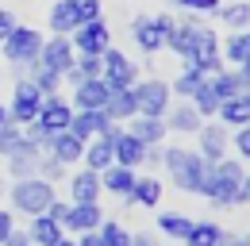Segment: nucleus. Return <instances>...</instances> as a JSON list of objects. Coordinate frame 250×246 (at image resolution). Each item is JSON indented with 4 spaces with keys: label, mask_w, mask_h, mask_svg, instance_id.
I'll use <instances>...</instances> for the list:
<instances>
[{
    "label": "nucleus",
    "mask_w": 250,
    "mask_h": 246,
    "mask_svg": "<svg viewBox=\"0 0 250 246\" xmlns=\"http://www.w3.org/2000/svg\"><path fill=\"white\" fill-rule=\"evenodd\" d=\"M50 158H58L62 165H73V162H81V154H85V143L77 139V135H69V131H58V135H50V146H46Z\"/></svg>",
    "instance_id": "nucleus-24"
},
{
    "label": "nucleus",
    "mask_w": 250,
    "mask_h": 246,
    "mask_svg": "<svg viewBox=\"0 0 250 246\" xmlns=\"http://www.w3.org/2000/svg\"><path fill=\"white\" fill-rule=\"evenodd\" d=\"M39 154H42V150L23 135L12 150L4 154V165H8V173H12L16 181H20V177H35V169H39Z\"/></svg>",
    "instance_id": "nucleus-14"
},
{
    "label": "nucleus",
    "mask_w": 250,
    "mask_h": 246,
    "mask_svg": "<svg viewBox=\"0 0 250 246\" xmlns=\"http://www.w3.org/2000/svg\"><path fill=\"white\" fill-rule=\"evenodd\" d=\"M135 104H139V116H154V120H166L169 104H173V92H169V81L162 77H139L135 85Z\"/></svg>",
    "instance_id": "nucleus-6"
},
{
    "label": "nucleus",
    "mask_w": 250,
    "mask_h": 246,
    "mask_svg": "<svg viewBox=\"0 0 250 246\" xmlns=\"http://www.w3.org/2000/svg\"><path fill=\"white\" fill-rule=\"evenodd\" d=\"M73 65H77V73H81V77H100V69H104V62L96 58V54H77Z\"/></svg>",
    "instance_id": "nucleus-40"
},
{
    "label": "nucleus",
    "mask_w": 250,
    "mask_h": 246,
    "mask_svg": "<svg viewBox=\"0 0 250 246\" xmlns=\"http://www.w3.org/2000/svg\"><path fill=\"white\" fill-rule=\"evenodd\" d=\"M208 89L216 92V100H231V96H239L243 92V77L235 73V69H216V73H208Z\"/></svg>",
    "instance_id": "nucleus-27"
},
{
    "label": "nucleus",
    "mask_w": 250,
    "mask_h": 246,
    "mask_svg": "<svg viewBox=\"0 0 250 246\" xmlns=\"http://www.w3.org/2000/svg\"><path fill=\"white\" fill-rule=\"evenodd\" d=\"M0 192H4V188H0Z\"/></svg>",
    "instance_id": "nucleus-55"
},
{
    "label": "nucleus",
    "mask_w": 250,
    "mask_h": 246,
    "mask_svg": "<svg viewBox=\"0 0 250 246\" xmlns=\"http://www.w3.org/2000/svg\"><path fill=\"white\" fill-rule=\"evenodd\" d=\"M69 192H73V200L69 204H96L100 200V173L96 169H81V173H73L69 177Z\"/></svg>",
    "instance_id": "nucleus-21"
},
{
    "label": "nucleus",
    "mask_w": 250,
    "mask_h": 246,
    "mask_svg": "<svg viewBox=\"0 0 250 246\" xmlns=\"http://www.w3.org/2000/svg\"><path fill=\"white\" fill-rule=\"evenodd\" d=\"M131 246H154L150 235H131Z\"/></svg>",
    "instance_id": "nucleus-50"
},
{
    "label": "nucleus",
    "mask_w": 250,
    "mask_h": 246,
    "mask_svg": "<svg viewBox=\"0 0 250 246\" xmlns=\"http://www.w3.org/2000/svg\"><path fill=\"white\" fill-rule=\"evenodd\" d=\"M196 139H200L196 154H200L208 165H212V162H219V158H227V146H231V131H227L223 123H200Z\"/></svg>",
    "instance_id": "nucleus-13"
},
{
    "label": "nucleus",
    "mask_w": 250,
    "mask_h": 246,
    "mask_svg": "<svg viewBox=\"0 0 250 246\" xmlns=\"http://www.w3.org/2000/svg\"><path fill=\"white\" fill-rule=\"evenodd\" d=\"M12 231H16V215H12V212H4V208H0V243H4V239H8Z\"/></svg>",
    "instance_id": "nucleus-44"
},
{
    "label": "nucleus",
    "mask_w": 250,
    "mask_h": 246,
    "mask_svg": "<svg viewBox=\"0 0 250 246\" xmlns=\"http://www.w3.org/2000/svg\"><path fill=\"white\" fill-rule=\"evenodd\" d=\"M100 62H104V69H100V77L108 81V89H131L135 81H139V65L127 58L124 50H116V46H108L104 54H100Z\"/></svg>",
    "instance_id": "nucleus-9"
},
{
    "label": "nucleus",
    "mask_w": 250,
    "mask_h": 246,
    "mask_svg": "<svg viewBox=\"0 0 250 246\" xmlns=\"http://www.w3.org/2000/svg\"><path fill=\"white\" fill-rule=\"evenodd\" d=\"M23 77H27V81H35L39 89L46 92V96H54V92L62 89V77H58L54 69H46V65H39V62H35V65H27V69H23Z\"/></svg>",
    "instance_id": "nucleus-34"
},
{
    "label": "nucleus",
    "mask_w": 250,
    "mask_h": 246,
    "mask_svg": "<svg viewBox=\"0 0 250 246\" xmlns=\"http://www.w3.org/2000/svg\"><path fill=\"white\" fill-rule=\"evenodd\" d=\"M173 16L169 12H158V16H135L131 20V35H135V46L143 54H158L166 50V35L173 31Z\"/></svg>",
    "instance_id": "nucleus-5"
},
{
    "label": "nucleus",
    "mask_w": 250,
    "mask_h": 246,
    "mask_svg": "<svg viewBox=\"0 0 250 246\" xmlns=\"http://www.w3.org/2000/svg\"><path fill=\"white\" fill-rule=\"evenodd\" d=\"M231 146L239 150V162H250V127H235V135H231Z\"/></svg>",
    "instance_id": "nucleus-41"
},
{
    "label": "nucleus",
    "mask_w": 250,
    "mask_h": 246,
    "mask_svg": "<svg viewBox=\"0 0 250 246\" xmlns=\"http://www.w3.org/2000/svg\"><path fill=\"white\" fill-rule=\"evenodd\" d=\"M188 227H192V219L181 215V212H162V215H158V231L169 235V239H185Z\"/></svg>",
    "instance_id": "nucleus-35"
},
{
    "label": "nucleus",
    "mask_w": 250,
    "mask_h": 246,
    "mask_svg": "<svg viewBox=\"0 0 250 246\" xmlns=\"http://www.w3.org/2000/svg\"><path fill=\"white\" fill-rule=\"evenodd\" d=\"M239 246H250V235H243V239H239Z\"/></svg>",
    "instance_id": "nucleus-54"
},
{
    "label": "nucleus",
    "mask_w": 250,
    "mask_h": 246,
    "mask_svg": "<svg viewBox=\"0 0 250 246\" xmlns=\"http://www.w3.org/2000/svg\"><path fill=\"white\" fill-rule=\"evenodd\" d=\"M219 246H239V239H231V235H223V239H219Z\"/></svg>",
    "instance_id": "nucleus-51"
},
{
    "label": "nucleus",
    "mask_w": 250,
    "mask_h": 246,
    "mask_svg": "<svg viewBox=\"0 0 250 246\" xmlns=\"http://www.w3.org/2000/svg\"><path fill=\"white\" fill-rule=\"evenodd\" d=\"M42 100H46V92L39 89L35 81H27V77H20L16 81V92H12V104H8V120L12 123H31L35 116H39V108H42Z\"/></svg>",
    "instance_id": "nucleus-8"
},
{
    "label": "nucleus",
    "mask_w": 250,
    "mask_h": 246,
    "mask_svg": "<svg viewBox=\"0 0 250 246\" xmlns=\"http://www.w3.org/2000/svg\"><path fill=\"white\" fill-rule=\"evenodd\" d=\"M108 120L112 123H127L131 116H139V104H135V92L131 89H112L108 92V104H104Z\"/></svg>",
    "instance_id": "nucleus-25"
},
{
    "label": "nucleus",
    "mask_w": 250,
    "mask_h": 246,
    "mask_svg": "<svg viewBox=\"0 0 250 246\" xmlns=\"http://www.w3.org/2000/svg\"><path fill=\"white\" fill-rule=\"evenodd\" d=\"M96 231H100L104 246H131V231H127L124 223H116V219H104Z\"/></svg>",
    "instance_id": "nucleus-36"
},
{
    "label": "nucleus",
    "mask_w": 250,
    "mask_h": 246,
    "mask_svg": "<svg viewBox=\"0 0 250 246\" xmlns=\"http://www.w3.org/2000/svg\"><path fill=\"white\" fill-rule=\"evenodd\" d=\"M81 162H85V169H108L112 162H116V154H112V135L104 131V135H96L85 143V154H81Z\"/></svg>",
    "instance_id": "nucleus-23"
},
{
    "label": "nucleus",
    "mask_w": 250,
    "mask_h": 246,
    "mask_svg": "<svg viewBox=\"0 0 250 246\" xmlns=\"http://www.w3.org/2000/svg\"><path fill=\"white\" fill-rule=\"evenodd\" d=\"M77 246H104V239H100V231H81Z\"/></svg>",
    "instance_id": "nucleus-46"
},
{
    "label": "nucleus",
    "mask_w": 250,
    "mask_h": 246,
    "mask_svg": "<svg viewBox=\"0 0 250 246\" xmlns=\"http://www.w3.org/2000/svg\"><path fill=\"white\" fill-rule=\"evenodd\" d=\"M219 239H223V227L216 219H192V227L185 235V246H219Z\"/></svg>",
    "instance_id": "nucleus-29"
},
{
    "label": "nucleus",
    "mask_w": 250,
    "mask_h": 246,
    "mask_svg": "<svg viewBox=\"0 0 250 246\" xmlns=\"http://www.w3.org/2000/svg\"><path fill=\"white\" fill-rule=\"evenodd\" d=\"M8 196H12V208L20 215H42L54 200H58L54 184L42 181V177H20V181L8 188Z\"/></svg>",
    "instance_id": "nucleus-4"
},
{
    "label": "nucleus",
    "mask_w": 250,
    "mask_h": 246,
    "mask_svg": "<svg viewBox=\"0 0 250 246\" xmlns=\"http://www.w3.org/2000/svg\"><path fill=\"white\" fill-rule=\"evenodd\" d=\"M135 181H139V173L135 169H127V165H108V169H100V188L104 192H116V196H131V188H135Z\"/></svg>",
    "instance_id": "nucleus-22"
},
{
    "label": "nucleus",
    "mask_w": 250,
    "mask_h": 246,
    "mask_svg": "<svg viewBox=\"0 0 250 246\" xmlns=\"http://www.w3.org/2000/svg\"><path fill=\"white\" fill-rule=\"evenodd\" d=\"M20 139H23V127H20V123H4V127H0V158H4V154L12 150V146H16V143H20Z\"/></svg>",
    "instance_id": "nucleus-39"
},
{
    "label": "nucleus",
    "mask_w": 250,
    "mask_h": 246,
    "mask_svg": "<svg viewBox=\"0 0 250 246\" xmlns=\"http://www.w3.org/2000/svg\"><path fill=\"white\" fill-rule=\"evenodd\" d=\"M69 120H73V104L65 100V96H46L42 100V108H39V116H35V123L46 131V135H58V131H69Z\"/></svg>",
    "instance_id": "nucleus-12"
},
{
    "label": "nucleus",
    "mask_w": 250,
    "mask_h": 246,
    "mask_svg": "<svg viewBox=\"0 0 250 246\" xmlns=\"http://www.w3.org/2000/svg\"><path fill=\"white\" fill-rule=\"evenodd\" d=\"M12 27H16V16H12L8 8H0V42L12 35Z\"/></svg>",
    "instance_id": "nucleus-43"
},
{
    "label": "nucleus",
    "mask_w": 250,
    "mask_h": 246,
    "mask_svg": "<svg viewBox=\"0 0 250 246\" xmlns=\"http://www.w3.org/2000/svg\"><path fill=\"white\" fill-rule=\"evenodd\" d=\"M42 31L35 27H23V23H16L12 27V35L0 42V50H4V58L12 62V69H16V77H23V69L27 65H35L39 62V50H42Z\"/></svg>",
    "instance_id": "nucleus-3"
},
{
    "label": "nucleus",
    "mask_w": 250,
    "mask_h": 246,
    "mask_svg": "<svg viewBox=\"0 0 250 246\" xmlns=\"http://www.w3.org/2000/svg\"><path fill=\"white\" fill-rule=\"evenodd\" d=\"M219 54L231 62V65L250 62V31H235V35H227V42L219 46Z\"/></svg>",
    "instance_id": "nucleus-33"
},
{
    "label": "nucleus",
    "mask_w": 250,
    "mask_h": 246,
    "mask_svg": "<svg viewBox=\"0 0 250 246\" xmlns=\"http://www.w3.org/2000/svg\"><path fill=\"white\" fill-rule=\"evenodd\" d=\"M216 116H219L223 127H250V104L243 100V92H239V96H231V100L219 104Z\"/></svg>",
    "instance_id": "nucleus-28"
},
{
    "label": "nucleus",
    "mask_w": 250,
    "mask_h": 246,
    "mask_svg": "<svg viewBox=\"0 0 250 246\" xmlns=\"http://www.w3.org/2000/svg\"><path fill=\"white\" fill-rule=\"evenodd\" d=\"M54 246H77V243H69V239H58V243H54Z\"/></svg>",
    "instance_id": "nucleus-53"
},
{
    "label": "nucleus",
    "mask_w": 250,
    "mask_h": 246,
    "mask_svg": "<svg viewBox=\"0 0 250 246\" xmlns=\"http://www.w3.org/2000/svg\"><path fill=\"white\" fill-rule=\"evenodd\" d=\"M35 177H42V181L54 184V181H62V177H65V165L58 162V158H50V154L42 150V154H39V169H35Z\"/></svg>",
    "instance_id": "nucleus-37"
},
{
    "label": "nucleus",
    "mask_w": 250,
    "mask_h": 246,
    "mask_svg": "<svg viewBox=\"0 0 250 246\" xmlns=\"http://www.w3.org/2000/svg\"><path fill=\"white\" fill-rule=\"evenodd\" d=\"M108 81L104 77H85L81 85H73V112H93V108H104L108 104Z\"/></svg>",
    "instance_id": "nucleus-15"
},
{
    "label": "nucleus",
    "mask_w": 250,
    "mask_h": 246,
    "mask_svg": "<svg viewBox=\"0 0 250 246\" xmlns=\"http://www.w3.org/2000/svg\"><path fill=\"white\" fill-rule=\"evenodd\" d=\"M247 177V162L239 158H219L208 165V177L200 184V196H208L216 208H235L239 204V188Z\"/></svg>",
    "instance_id": "nucleus-1"
},
{
    "label": "nucleus",
    "mask_w": 250,
    "mask_h": 246,
    "mask_svg": "<svg viewBox=\"0 0 250 246\" xmlns=\"http://www.w3.org/2000/svg\"><path fill=\"white\" fill-rule=\"evenodd\" d=\"M100 223H104L100 204H69V212H65V219H62V231L81 235V231H96Z\"/></svg>",
    "instance_id": "nucleus-17"
},
{
    "label": "nucleus",
    "mask_w": 250,
    "mask_h": 246,
    "mask_svg": "<svg viewBox=\"0 0 250 246\" xmlns=\"http://www.w3.org/2000/svg\"><path fill=\"white\" fill-rule=\"evenodd\" d=\"M200 112L188 104V100H181V104H169V112H166V131H177V135H196L200 131Z\"/></svg>",
    "instance_id": "nucleus-19"
},
{
    "label": "nucleus",
    "mask_w": 250,
    "mask_h": 246,
    "mask_svg": "<svg viewBox=\"0 0 250 246\" xmlns=\"http://www.w3.org/2000/svg\"><path fill=\"white\" fill-rule=\"evenodd\" d=\"M46 23H50V35H73V31L81 27V8H77V0H58V4H50Z\"/></svg>",
    "instance_id": "nucleus-18"
},
{
    "label": "nucleus",
    "mask_w": 250,
    "mask_h": 246,
    "mask_svg": "<svg viewBox=\"0 0 250 246\" xmlns=\"http://www.w3.org/2000/svg\"><path fill=\"white\" fill-rule=\"evenodd\" d=\"M27 239H31L35 246H54L58 239H65V235H62V223H54L50 215H31Z\"/></svg>",
    "instance_id": "nucleus-26"
},
{
    "label": "nucleus",
    "mask_w": 250,
    "mask_h": 246,
    "mask_svg": "<svg viewBox=\"0 0 250 246\" xmlns=\"http://www.w3.org/2000/svg\"><path fill=\"white\" fill-rule=\"evenodd\" d=\"M204 77H208L204 69H196V65H185V69H181V73L169 81V92H173V96H181V100H188L192 92L204 85Z\"/></svg>",
    "instance_id": "nucleus-31"
},
{
    "label": "nucleus",
    "mask_w": 250,
    "mask_h": 246,
    "mask_svg": "<svg viewBox=\"0 0 250 246\" xmlns=\"http://www.w3.org/2000/svg\"><path fill=\"white\" fill-rule=\"evenodd\" d=\"M162 150H166L162 143H158V146H146V165H162Z\"/></svg>",
    "instance_id": "nucleus-47"
},
{
    "label": "nucleus",
    "mask_w": 250,
    "mask_h": 246,
    "mask_svg": "<svg viewBox=\"0 0 250 246\" xmlns=\"http://www.w3.org/2000/svg\"><path fill=\"white\" fill-rule=\"evenodd\" d=\"M216 16L223 20V27H231V31H250V0H239V4H219Z\"/></svg>",
    "instance_id": "nucleus-32"
},
{
    "label": "nucleus",
    "mask_w": 250,
    "mask_h": 246,
    "mask_svg": "<svg viewBox=\"0 0 250 246\" xmlns=\"http://www.w3.org/2000/svg\"><path fill=\"white\" fill-rule=\"evenodd\" d=\"M112 127V120H108V112L104 108H93V112H73V120H69V135H77L81 143H89V139H96V135H104Z\"/></svg>",
    "instance_id": "nucleus-16"
},
{
    "label": "nucleus",
    "mask_w": 250,
    "mask_h": 246,
    "mask_svg": "<svg viewBox=\"0 0 250 246\" xmlns=\"http://www.w3.org/2000/svg\"><path fill=\"white\" fill-rule=\"evenodd\" d=\"M162 165H166L169 181L181 192H200V184L208 177V162L196 150H185V146H166L162 150Z\"/></svg>",
    "instance_id": "nucleus-2"
},
{
    "label": "nucleus",
    "mask_w": 250,
    "mask_h": 246,
    "mask_svg": "<svg viewBox=\"0 0 250 246\" xmlns=\"http://www.w3.org/2000/svg\"><path fill=\"white\" fill-rule=\"evenodd\" d=\"M177 12H196V16H216L219 0H169Z\"/></svg>",
    "instance_id": "nucleus-38"
},
{
    "label": "nucleus",
    "mask_w": 250,
    "mask_h": 246,
    "mask_svg": "<svg viewBox=\"0 0 250 246\" xmlns=\"http://www.w3.org/2000/svg\"><path fill=\"white\" fill-rule=\"evenodd\" d=\"M235 73L243 77V89H250V62H243V65H235Z\"/></svg>",
    "instance_id": "nucleus-48"
},
{
    "label": "nucleus",
    "mask_w": 250,
    "mask_h": 246,
    "mask_svg": "<svg viewBox=\"0 0 250 246\" xmlns=\"http://www.w3.org/2000/svg\"><path fill=\"white\" fill-rule=\"evenodd\" d=\"M77 8H81V23H89V20H100L104 0H77Z\"/></svg>",
    "instance_id": "nucleus-42"
},
{
    "label": "nucleus",
    "mask_w": 250,
    "mask_h": 246,
    "mask_svg": "<svg viewBox=\"0 0 250 246\" xmlns=\"http://www.w3.org/2000/svg\"><path fill=\"white\" fill-rule=\"evenodd\" d=\"M8 123V104H0V127Z\"/></svg>",
    "instance_id": "nucleus-52"
},
{
    "label": "nucleus",
    "mask_w": 250,
    "mask_h": 246,
    "mask_svg": "<svg viewBox=\"0 0 250 246\" xmlns=\"http://www.w3.org/2000/svg\"><path fill=\"white\" fill-rule=\"evenodd\" d=\"M0 246H31V239H27V231H20V227H16V231H12Z\"/></svg>",
    "instance_id": "nucleus-45"
},
{
    "label": "nucleus",
    "mask_w": 250,
    "mask_h": 246,
    "mask_svg": "<svg viewBox=\"0 0 250 246\" xmlns=\"http://www.w3.org/2000/svg\"><path fill=\"white\" fill-rule=\"evenodd\" d=\"M77 62V50H73V42H69V35H50V39H42V50H39V65H46V69H54L58 77H62L65 69Z\"/></svg>",
    "instance_id": "nucleus-11"
},
{
    "label": "nucleus",
    "mask_w": 250,
    "mask_h": 246,
    "mask_svg": "<svg viewBox=\"0 0 250 246\" xmlns=\"http://www.w3.org/2000/svg\"><path fill=\"white\" fill-rule=\"evenodd\" d=\"M158 200H162V181L158 177H139L131 196H127V204H139V208H158Z\"/></svg>",
    "instance_id": "nucleus-30"
},
{
    "label": "nucleus",
    "mask_w": 250,
    "mask_h": 246,
    "mask_svg": "<svg viewBox=\"0 0 250 246\" xmlns=\"http://www.w3.org/2000/svg\"><path fill=\"white\" fill-rule=\"evenodd\" d=\"M69 42H73V50L77 54H104L108 46H112V27L104 23V16L100 20H89V23H81V27L69 35Z\"/></svg>",
    "instance_id": "nucleus-10"
},
{
    "label": "nucleus",
    "mask_w": 250,
    "mask_h": 246,
    "mask_svg": "<svg viewBox=\"0 0 250 246\" xmlns=\"http://www.w3.org/2000/svg\"><path fill=\"white\" fill-rule=\"evenodd\" d=\"M127 131L143 143V146H158V143H166V120H154V116H131L127 120Z\"/></svg>",
    "instance_id": "nucleus-20"
},
{
    "label": "nucleus",
    "mask_w": 250,
    "mask_h": 246,
    "mask_svg": "<svg viewBox=\"0 0 250 246\" xmlns=\"http://www.w3.org/2000/svg\"><path fill=\"white\" fill-rule=\"evenodd\" d=\"M188 65H196V69H204V73H216L223 69V54H219V35L212 27H196L192 31V42H188L185 58Z\"/></svg>",
    "instance_id": "nucleus-7"
},
{
    "label": "nucleus",
    "mask_w": 250,
    "mask_h": 246,
    "mask_svg": "<svg viewBox=\"0 0 250 246\" xmlns=\"http://www.w3.org/2000/svg\"><path fill=\"white\" fill-rule=\"evenodd\" d=\"M31 246H35V243H31Z\"/></svg>",
    "instance_id": "nucleus-56"
},
{
    "label": "nucleus",
    "mask_w": 250,
    "mask_h": 246,
    "mask_svg": "<svg viewBox=\"0 0 250 246\" xmlns=\"http://www.w3.org/2000/svg\"><path fill=\"white\" fill-rule=\"evenodd\" d=\"M239 204H250V173L243 177V188H239Z\"/></svg>",
    "instance_id": "nucleus-49"
}]
</instances>
